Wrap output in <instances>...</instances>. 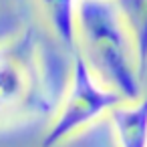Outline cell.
<instances>
[{
    "mask_svg": "<svg viewBox=\"0 0 147 147\" xmlns=\"http://www.w3.org/2000/svg\"><path fill=\"white\" fill-rule=\"evenodd\" d=\"M107 119L117 147H147V95L121 101L109 111Z\"/></svg>",
    "mask_w": 147,
    "mask_h": 147,
    "instance_id": "obj_4",
    "label": "cell"
},
{
    "mask_svg": "<svg viewBox=\"0 0 147 147\" xmlns=\"http://www.w3.org/2000/svg\"><path fill=\"white\" fill-rule=\"evenodd\" d=\"M123 99L121 93L105 85L81 51L71 55V71L61 101L55 109L53 121L42 137V147H57L69 137L81 133L109 111L119 105Z\"/></svg>",
    "mask_w": 147,
    "mask_h": 147,
    "instance_id": "obj_3",
    "label": "cell"
},
{
    "mask_svg": "<svg viewBox=\"0 0 147 147\" xmlns=\"http://www.w3.org/2000/svg\"><path fill=\"white\" fill-rule=\"evenodd\" d=\"M79 51L95 75L125 101L141 97V71L133 38L115 0H81Z\"/></svg>",
    "mask_w": 147,
    "mask_h": 147,
    "instance_id": "obj_1",
    "label": "cell"
},
{
    "mask_svg": "<svg viewBox=\"0 0 147 147\" xmlns=\"http://www.w3.org/2000/svg\"><path fill=\"white\" fill-rule=\"evenodd\" d=\"M125 20V26L133 38L139 71L147 69V0H115Z\"/></svg>",
    "mask_w": 147,
    "mask_h": 147,
    "instance_id": "obj_6",
    "label": "cell"
},
{
    "mask_svg": "<svg viewBox=\"0 0 147 147\" xmlns=\"http://www.w3.org/2000/svg\"><path fill=\"white\" fill-rule=\"evenodd\" d=\"M79 4L81 0H38L49 30L69 55L79 51Z\"/></svg>",
    "mask_w": 147,
    "mask_h": 147,
    "instance_id": "obj_5",
    "label": "cell"
},
{
    "mask_svg": "<svg viewBox=\"0 0 147 147\" xmlns=\"http://www.w3.org/2000/svg\"><path fill=\"white\" fill-rule=\"evenodd\" d=\"M53 75L34 28L0 42V123L57 109Z\"/></svg>",
    "mask_w": 147,
    "mask_h": 147,
    "instance_id": "obj_2",
    "label": "cell"
}]
</instances>
